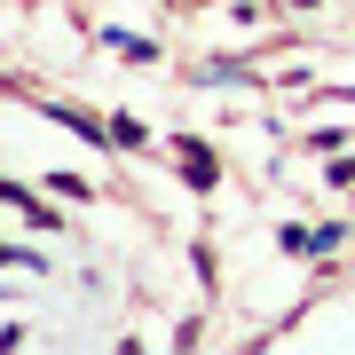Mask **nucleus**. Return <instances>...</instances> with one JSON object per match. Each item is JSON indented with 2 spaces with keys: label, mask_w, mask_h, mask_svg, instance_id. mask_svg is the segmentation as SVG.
Returning <instances> with one entry per match:
<instances>
[{
  "label": "nucleus",
  "mask_w": 355,
  "mask_h": 355,
  "mask_svg": "<svg viewBox=\"0 0 355 355\" xmlns=\"http://www.w3.org/2000/svg\"><path fill=\"white\" fill-rule=\"evenodd\" d=\"M166 8H198V0H166Z\"/></svg>",
  "instance_id": "obj_3"
},
{
  "label": "nucleus",
  "mask_w": 355,
  "mask_h": 355,
  "mask_svg": "<svg viewBox=\"0 0 355 355\" xmlns=\"http://www.w3.org/2000/svg\"><path fill=\"white\" fill-rule=\"evenodd\" d=\"M111 142L119 150H142V119H111Z\"/></svg>",
  "instance_id": "obj_2"
},
{
  "label": "nucleus",
  "mask_w": 355,
  "mask_h": 355,
  "mask_svg": "<svg viewBox=\"0 0 355 355\" xmlns=\"http://www.w3.org/2000/svg\"><path fill=\"white\" fill-rule=\"evenodd\" d=\"M300 8H316V0H300Z\"/></svg>",
  "instance_id": "obj_4"
},
{
  "label": "nucleus",
  "mask_w": 355,
  "mask_h": 355,
  "mask_svg": "<svg viewBox=\"0 0 355 355\" xmlns=\"http://www.w3.org/2000/svg\"><path fill=\"white\" fill-rule=\"evenodd\" d=\"M174 166L198 182V190H214V182H221V166H214V150H205V142H182V150H174Z\"/></svg>",
  "instance_id": "obj_1"
}]
</instances>
